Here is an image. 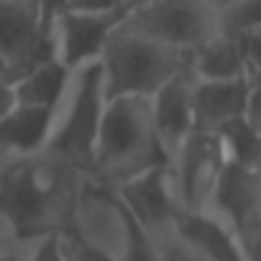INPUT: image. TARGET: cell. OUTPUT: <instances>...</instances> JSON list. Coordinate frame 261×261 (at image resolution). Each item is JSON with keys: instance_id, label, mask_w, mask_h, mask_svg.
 I'll return each mask as SVG.
<instances>
[{"instance_id": "1", "label": "cell", "mask_w": 261, "mask_h": 261, "mask_svg": "<svg viewBox=\"0 0 261 261\" xmlns=\"http://www.w3.org/2000/svg\"><path fill=\"white\" fill-rule=\"evenodd\" d=\"M82 174L44 151L0 162V218L26 243L72 228Z\"/></svg>"}, {"instance_id": "2", "label": "cell", "mask_w": 261, "mask_h": 261, "mask_svg": "<svg viewBox=\"0 0 261 261\" xmlns=\"http://www.w3.org/2000/svg\"><path fill=\"white\" fill-rule=\"evenodd\" d=\"M167 162L169 156L154 128L149 97L105 100L87 177L100 185L118 187Z\"/></svg>"}, {"instance_id": "3", "label": "cell", "mask_w": 261, "mask_h": 261, "mask_svg": "<svg viewBox=\"0 0 261 261\" xmlns=\"http://www.w3.org/2000/svg\"><path fill=\"white\" fill-rule=\"evenodd\" d=\"M97 62L105 100L151 97L185 67L187 51H177L123 21L105 41Z\"/></svg>"}, {"instance_id": "4", "label": "cell", "mask_w": 261, "mask_h": 261, "mask_svg": "<svg viewBox=\"0 0 261 261\" xmlns=\"http://www.w3.org/2000/svg\"><path fill=\"white\" fill-rule=\"evenodd\" d=\"M102 105L105 95H102L100 62L95 59L72 69L67 90L54 108L51 128L41 151L87 177Z\"/></svg>"}, {"instance_id": "5", "label": "cell", "mask_w": 261, "mask_h": 261, "mask_svg": "<svg viewBox=\"0 0 261 261\" xmlns=\"http://www.w3.org/2000/svg\"><path fill=\"white\" fill-rule=\"evenodd\" d=\"M72 230L108 261H156L151 236L125 210L115 190L90 177L80 185Z\"/></svg>"}, {"instance_id": "6", "label": "cell", "mask_w": 261, "mask_h": 261, "mask_svg": "<svg viewBox=\"0 0 261 261\" xmlns=\"http://www.w3.org/2000/svg\"><path fill=\"white\" fill-rule=\"evenodd\" d=\"M125 23L177 51H195L220 34L218 8L210 0H141Z\"/></svg>"}, {"instance_id": "7", "label": "cell", "mask_w": 261, "mask_h": 261, "mask_svg": "<svg viewBox=\"0 0 261 261\" xmlns=\"http://www.w3.org/2000/svg\"><path fill=\"white\" fill-rule=\"evenodd\" d=\"M225 151L215 130L195 128L169 156V179L179 213H202L225 167Z\"/></svg>"}, {"instance_id": "8", "label": "cell", "mask_w": 261, "mask_h": 261, "mask_svg": "<svg viewBox=\"0 0 261 261\" xmlns=\"http://www.w3.org/2000/svg\"><path fill=\"white\" fill-rule=\"evenodd\" d=\"M49 59L54 41L41 29L36 0H0V62L11 82Z\"/></svg>"}, {"instance_id": "9", "label": "cell", "mask_w": 261, "mask_h": 261, "mask_svg": "<svg viewBox=\"0 0 261 261\" xmlns=\"http://www.w3.org/2000/svg\"><path fill=\"white\" fill-rule=\"evenodd\" d=\"M134 8L118 11H80L69 8L59 13L51 23V41L54 57L67 67L77 69L87 62H95L110 39V34L125 21V16Z\"/></svg>"}, {"instance_id": "10", "label": "cell", "mask_w": 261, "mask_h": 261, "mask_svg": "<svg viewBox=\"0 0 261 261\" xmlns=\"http://www.w3.org/2000/svg\"><path fill=\"white\" fill-rule=\"evenodd\" d=\"M118 200L125 210L136 218V223L154 238L164 228L174 225L179 215V205L174 200L172 179H169V162L154 169H146L118 187H113Z\"/></svg>"}, {"instance_id": "11", "label": "cell", "mask_w": 261, "mask_h": 261, "mask_svg": "<svg viewBox=\"0 0 261 261\" xmlns=\"http://www.w3.org/2000/svg\"><path fill=\"white\" fill-rule=\"evenodd\" d=\"M202 213H210L225 223L233 233L253 218H261V174L253 167L225 162L210 202Z\"/></svg>"}, {"instance_id": "12", "label": "cell", "mask_w": 261, "mask_h": 261, "mask_svg": "<svg viewBox=\"0 0 261 261\" xmlns=\"http://www.w3.org/2000/svg\"><path fill=\"white\" fill-rule=\"evenodd\" d=\"M192 72H190V59L185 62V67L172 74L151 97H149V108H151V120L159 134V141L167 151V156H172L177 151V146L195 130V115H192Z\"/></svg>"}, {"instance_id": "13", "label": "cell", "mask_w": 261, "mask_h": 261, "mask_svg": "<svg viewBox=\"0 0 261 261\" xmlns=\"http://www.w3.org/2000/svg\"><path fill=\"white\" fill-rule=\"evenodd\" d=\"M258 82L248 77L238 80H195L192 82V115L195 128L218 130L223 123L241 118L246 102Z\"/></svg>"}, {"instance_id": "14", "label": "cell", "mask_w": 261, "mask_h": 261, "mask_svg": "<svg viewBox=\"0 0 261 261\" xmlns=\"http://www.w3.org/2000/svg\"><path fill=\"white\" fill-rule=\"evenodd\" d=\"M54 110L34 105H13L0 115V162L39 154L46 144Z\"/></svg>"}, {"instance_id": "15", "label": "cell", "mask_w": 261, "mask_h": 261, "mask_svg": "<svg viewBox=\"0 0 261 261\" xmlns=\"http://www.w3.org/2000/svg\"><path fill=\"white\" fill-rule=\"evenodd\" d=\"M174 225L190 241H195L213 261H246L236 233L210 213H179Z\"/></svg>"}, {"instance_id": "16", "label": "cell", "mask_w": 261, "mask_h": 261, "mask_svg": "<svg viewBox=\"0 0 261 261\" xmlns=\"http://www.w3.org/2000/svg\"><path fill=\"white\" fill-rule=\"evenodd\" d=\"M190 72L195 80H238L246 77L241 46L225 34H215L195 51H187Z\"/></svg>"}, {"instance_id": "17", "label": "cell", "mask_w": 261, "mask_h": 261, "mask_svg": "<svg viewBox=\"0 0 261 261\" xmlns=\"http://www.w3.org/2000/svg\"><path fill=\"white\" fill-rule=\"evenodd\" d=\"M72 69H67L57 57L34 67L23 77L13 80V95L18 105H34V108H46L54 110L57 102L62 100L67 82H69Z\"/></svg>"}, {"instance_id": "18", "label": "cell", "mask_w": 261, "mask_h": 261, "mask_svg": "<svg viewBox=\"0 0 261 261\" xmlns=\"http://www.w3.org/2000/svg\"><path fill=\"white\" fill-rule=\"evenodd\" d=\"M215 134L223 144V151H225L228 162L258 169V164H261V128L251 125L241 115V118H233V120L223 123Z\"/></svg>"}, {"instance_id": "19", "label": "cell", "mask_w": 261, "mask_h": 261, "mask_svg": "<svg viewBox=\"0 0 261 261\" xmlns=\"http://www.w3.org/2000/svg\"><path fill=\"white\" fill-rule=\"evenodd\" d=\"M154 258L156 261H213L195 241H190L177 225L164 228L154 238Z\"/></svg>"}, {"instance_id": "20", "label": "cell", "mask_w": 261, "mask_h": 261, "mask_svg": "<svg viewBox=\"0 0 261 261\" xmlns=\"http://www.w3.org/2000/svg\"><path fill=\"white\" fill-rule=\"evenodd\" d=\"M220 34L238 39L251 31H261V0H233L218 11Z\"/></svg>"}, {"instance_id": "21", "label": "cell", "mask_w": 261, "mask_h": 261, "mask_svg": "<svg viewBox=\"0 0 261 261\" xmlns=\"http://www.w3.org/2000/svg\"><path fill=\"white\" fill-rule=\"evenodd\" d=\"M57 246H59L64 261H108L100 251H95L87 241H82L72 228L57 233Z\"/></svg>"}, {"instance_id": "22", "label": "cell", "mask_w": 261, "mask_h": 261, "mask_svg": "<svg viewBox=\"0 0 261 261\" xmlns=\"http://www.w3.org/2000/svg\"><path fill=\"white\" fill-rule=\"evenodd\" d=\"M21 261H64L59 246H57V233L39 236L34 241L23 243V256Z\"/></svg>"}, {"instance_id": "23", "label": "cell", "mask_w": 261, "mask_h": 261, "mask_svg": "<svg viewBox=\"0 0 261 261\" xmlns=\"http://www.w3.org/2000/svg\"><path fill=\"white\" fill-rule=\"evenodd\" d=\"M21 256H23V241L0 218V261H21Z\"/></svg>"}, {"instance_id": "24", "label": "cell", "mask_w": 261, "mask_h": 261, "mask_svg": "<svg viewBox=\"0 0 261 261\" xmlns=\"http://www.w3.org/2000/svg\"><path fill=\"white\" fill-rule=\"evenodd\" d=\"M77 0H36V8H39V18H41V29L46 34H51V23L59 13L69 11Z\"/></svg>"}, {"instance_id": "25", "label": "cell", "mask_w": 261, "mask_h": 261, "mask_svg": "<svg viewBox=\"0 0 261 261\" xmlns=\"http://www.w3.org/2000/svg\"><path fill=\"white\" fill-rule=\"evenodd\" d=\"M141 0H77L72 8L80 11H118V8H136Z\"/></svg>"}, {"instance_id": "26", "label": "cell", "mask_w": 261, "mask_h": 261, "mask_svg": "<svg viewBox=\"0 0 261 261\" xmlns=\"http://www.w3.org/2000/svg\"><path fill=\"white\" fill-rule=\"evenodd\" d=\"M16 105V95H13V82L0 77V115L8 113Z\"/></svg>"}, {"instance_id": "27", "label": "cell", "mask_w": 261, "mask_h": 261, "mask_svg": "<svg viewBox=\"0 0 261 261\" xmlns=\"http://www.w3.org/2000/svg\"><path fill=\"white\" fill-rule=\"evenodd\" d=\"M210 3H213V6H215V8L220 11V8H225V6H230V3H233V0H210Z\"/></svg>"}, {"instance_id": "28", "label": "cell", "mask_w": 261, "mask_h": 261, "mask_svg": "<svg viewBox=\"0 0 261 261\" xmlns=\"http://www.w3.org/2000/svg\"><path fill=\"white\" fill-rule=\"evenodd\" d=\"M0 77H3V80H11L8 72H6V67H3V62H0Z\"/></svg>"}]
</instances>
